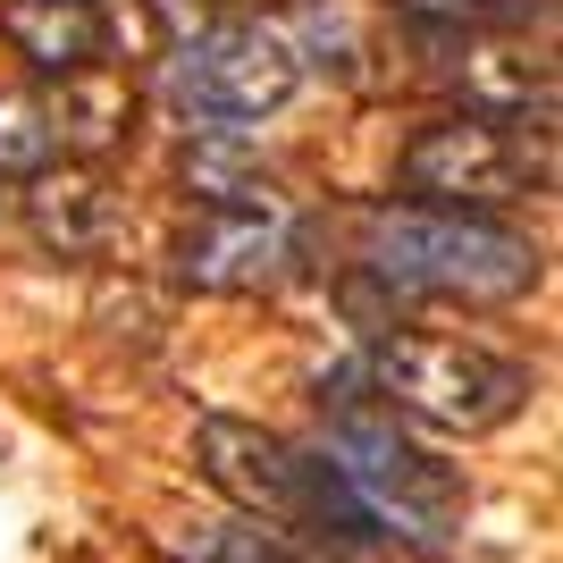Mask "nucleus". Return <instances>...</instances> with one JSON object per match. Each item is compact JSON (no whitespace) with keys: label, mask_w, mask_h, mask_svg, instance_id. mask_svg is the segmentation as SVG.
Returning a JSON list of instances; mask_svg holds the SVG:
<instances>
[{"label":"nucleus","mask_w":563,"mask_h":563,"mask_svg":"<svg viewBox=\"0 0 563 563\" xmlns=\"http://www.w3.org/2000/svg\"><path fill=\"white\" fill-rule=\"evenodd\" d=\"M194 454L211 471V488L244 521H261L269 539L303 547V555H362V547H378V521L362 514V496L336 479V463L320 446H295V438H278L261 421L211 412L194 429Z\"/></svg>","instance_id":"1"},{"label":"nucleus","mask_w":563,"mask_h":563,"mask_svg":"<svg viewBox=\"0 0 563 563\" xmlns=\"http://www.w3.org/2000/svg\"><path fill=\"white\" fill-rule=\"evenodd\" d=\"M362 235V269L404 295H438V303H514L547 278L530 235L479 211H429V202H371L353 219Z\"/></svg>","instance_id":"2"},{"label":"nucleus","mask_w":563,"mask_h":563,"mask_svg":"<svg viewBox=\"0 0 563 563\" xmlns=\"http://www.w3.org/2000/svg\"><path fill=\"white\" fill-rule=\"evenodd\" d=\"M320 454H329L336 479L362 496V514L378 521V539L421 547V555H446L454 547V530H463V514H471L463 471L438 463L378 396H336L329 412H320Z\"/></svg>","instance_id":"3"},{"label":"nucleus","mask_w":563,"mask_h":563,"mask_svg":"<svg viewBox=\"0 0 563 563\" xmlns=\"http://www.w3.org/2000/svg\"><path fill=\"white\" fill-rule=\"evenodd\" d=\"M371 396L412 429L438 438H488L530 404V362L454 329H387L371 345Z\"/></svg>","instance_id":"4"},{"label":"nucleus","mask_w":563,"mask_h":563,"mask_svg":"<svg viewBox=\"0 0 563 563\" xmlns=\"http://www.w3.org/2000/svg\"><path fill=\"white\" fill-rule=\"evenodd\" d=\"M404 202L429 211H514L530 194L555 186V126L547 118H488V110H438L429 126H412V143L396 152Z\"/></svg>","instance_id":"5"},{"label":"nucleus","mask_w":563,"mask_h":563,"mask_svg":"<svg viewBox=\"0 0 563 563\" xmlns=\"http://www.w3.org/2000/svg\"><path fill=\"white\" fill-rule=\"evenodd\" d=\"M295 85H303V59L261 18H219L168 59V93L211 126H261L295 101Z\"/></svg>","instance_id":"6"},{"label":"nucleus","mask_w":563,"mask_h":563,"mask_svg":"<svg viewBox=\"0 0 563 563\" xmlns=\"http://www.w3.org/2000/svg\"><path fill=\"white\" fill-rule=\"evenodd\" d=\"M429 76L454 93V110L488 118H555V59L521 25H471V18H429Z\"/></svg>","instance_id":"7"},{"label":"nucleus","mask_w":563,"mask_h":563,"mask_svg":"<svg viewBox=\"0 0 563 563\" xmlns=\"http://www.w3.org/2000/svg\"><path fill=\"white\" fill-rule=\"evenodd\" d=\"M177 269L202 295H269L295 269V228L278 202H202L177 244Z\"/></svg>","instance_id":"8"},{"label":"nucleus","mask_w":563,"mask_h":563,"mask_svg":"<svg viewBox=\"0 0 563 563\" xmlns=\"http://www.w3.org/2000/svg\"><path fill=\"white\" fill-rule=\"evenodd\" d=\"M25 228L59 261H101L118 235H126V211H118V194L101 186L93 161H59V168H34V177H25Z\"/></svg>","instance_id":"9"},{"label":"nucleus","mask_w":563,"mask_h":563,"mask_svg":"<svg viewBox=\"0 0 563 563\" xmlns=\"http://www.w3.org/2000/svg\"><path fill=\"white\" fill-rule=\"evenodd\" d=\"M43 126L59 161H101L135 135V76L118 59H85V68L43 76Z\"/></svg>","instance_id":"10"},{"label":"nucleus","mask_w":563,"mask_h":563,"mask_svg":"<svg viewBox=\"0 0 563 563\" xmlns=\"http://www.w3.org/2000/svg\"><path fill=\"white\" fill-rule=\"evenodd\" d=\"M0 34L34 76L110 59V9L101 0H0Z\"/></svg>","instance_id":"11"},{"label":"nucleus","mask_w":563,"mask_h":563,"mask_svg":"<svg viewBox=\"0 0 563 563\" xmlns=\"http://www.w3.org/2000/svg\"><path fill=\"white\" fill-rule=\"evenodd\" d=\"M168 555L177 563H311L303 547L269 539L261 521L244 514H219V521H186V530H168Z\"/></svg>","instance_id":"12"},{"label":"nucleus","mask_w":563,"mask_h":563,"mask_svg":"<svg viewBox=\"0 0 563 563\" xmlns=\"http://www.w3.org/2000/svg\"><path fill=\"white\" fill-rule=\"evenodd\" d=\"M51 126H43V93H25V85H0V186L9 177H34L51 168Z\"/></svg>","instance_id":"13"},{"label":"nucleus","mask_w":563,"mask_h":563,"mask_svg":"<svg viewBox=\"0 0 563 563\" xmlns=\"http://www.w3.org/2000/svg\"><path fill=\"white\" fill-rule=\"evenodd\" d=\"M438 18H471V25H521V18H555V0H421Z\"/></svg>","instance_id":"14"},{"label":"nucleus","mask_w":563,"mask_h":563,"mask_svg":"<svg viewBox=\"0 0 563 563\" xmlns=\"http://www.w3.org/2000/svg\"><path fill=\"white\" fill-rule=\"evenodd\" d=\"M211 9H228V18H261V9H286V0H211Z\"/></svg>","instance_id":"15"}]
</instances>
